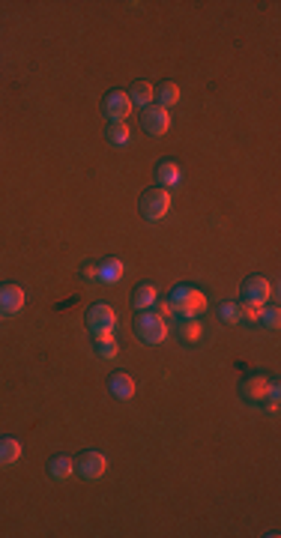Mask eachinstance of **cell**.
Wrapping results in <instances>:
<instances>
[{
	"label": "cell",
	"instance_id": "obj_10",
	"mask_svg": "<svg viewBox=\"0 0 281 538\" xmlns=\"http://www.w3.org/2000/svg\"><path fill=\"white\" fill-rule=\"evenodd\" d=\"M24 308V291L18 284H0V314H18Z\"/></svg>",
	"mask_w": 281,
	"mask_h": 538
},
{
	"label": "cell",
	"instance_id": "obj_14",
	"mask_svg": "<svg viewBox=\"0 0 281 538\" xmlns=\"http://www.w3.org/2000/svg\"><path fill=\"white\" fill-rule=\"evenodd\" d=\"M156 183L162 188H170L179 183V165L170 162V158H162V162L156 165Z\"/></svg>",
	"mask_w": 281,
	"mask_h": 538
},
{
	"label": "cell",
	"instance_id": "obj_13",
	"mask_svg": "<svg viewBox=\"0 0 281 538\" xmlns=\"http://www.w3.org/2000/svg\"><path fill=\"white\" fill-rule=\"evenodd\" d=\"M72 473H75V461L69 455H54L48 461V478H54V482H66Z\"/></svg>",
	"mask_w": 281,
	"mask_h": 538
},
{
	"label": "cell",
	"instance_id": "obj_3",
	"mask_svg": "<svg viewBox=\"0 0 281 538\" xmlns=\"http://www.w3.org/2000/svg\"><path fill=\"white\" fill-rule=\"evenodd\" d=\"M239 395H243L248 404H266V401H278V386H275V380H269L266 374H252L243 380V386H239Z\"/></svg>",
	"mask_w": 281,
	"mask_h": 538
},
{
	"label": "cell",
	"instance_id": "obj_11",
	"mask_svg": "<svg viewBox=\"0 0 281 538\" xmlns=\"http://www.w3.org/2000/svg\"><path fill=\"white\" fill-rule=\"evenodd\" d=\"M108 389H111V395L120 398V401H129L135 395V380L126 371H114L111 380H108Z\"/></svg>",
	"mask_w": 281,
	"mask_h": 538
},
{
	"label": "cell",
	"instance_id": "obj_1",
	"mask_svg": "<svg viewBox=\"0 0 281 538\" xmlns=\"http://www.w3.org/2000/svg\"><path fill=\"white\" fill-rule=\"evenodd\" d=\"M132 332L138 335V341H144V344H162L165 335H168V323H165V317L156 314V311H138Z\"/></svg>",
	"mask_w": 281,
	"mask_h": 538
},
{
	"label": "cell",
	"instance_id": "obj_22",
	"mask_svg": "<svg viewBox=\"0 0 281 538\" xmlns=\"http://www.w3.org/2000/svg\"><path fill=\"white\" fill-rule=\"evenodd\" d=\"M218 314H222L225 323H239L243 320V314H239V302H225L218 305Z\"/></svg>",
	"mask_w": 281,
	"mask_h": 538
},
{
	"label": "cell",
	"instance_id": "obj_15",
	"mask_svg": "<svg viewBox=\"0 0 281 538\" xmlns=\"http://www.w3.org/2000/svg\"><path fill=\"white\" fill-rule=\"evenodd\" d=\"M18 457H22V443L13 440V437H0V470L13 466Z\"/></svg>",
	"mask_w": 281,
	"mask_h": 538
},
{
	"label": "cell",
	"instance_id": "obj_4",
	"mask_svg": "<svg viewBox=\"0 0 281 538\" xmlns=\"http://www.w3.org/2000/svg\"><path fill=\"white\" fill-rule=\"evenodd\" d=\"M168 302L174 305V311H177V314H188V317H198V314L207 308L204 293H200L198 287H192V284H177Z\"/></svg>",
	"mask_w": 281,
	"mask_h": 538
},
{
	"label": "cell",
	"instance_id": "obj_21",
	"mask_svg": "<svg viewBox=\"0 0 281 538\" xmlns=\"http://www.w3.org/2000/svg\"><path fill=\"white\" fill-rule=\"evenodd\" d=\"M93 347H96V356H102V359H114L117 356V341L111 335L93 338Z\"/></svg>",
	"mask_w": 281,
	"mask_h": 538
},
{
	"label": "cell",
	"instance_id": "obj_24",
	"mask_svg": "<svg viewBox=\"0 0 281 538\" xmlns=\"http://www.w3.org/2000/svg\"><path fill=\"white\" fill-rule=\"evenodd\" d=\"M81 275L87 278V282H99V263H87Z\"/></svg>",
	"mask_w": 281,
	"mask_h": 538
},
{
	"label": "cell",
	"instance_id": "obj_17",
	"mask_svg": "<svg viewBox=\"0 0 281 538\" xmlns=\"http://www.w3.org/2000/svg\"><path fill=\"white\" fill-rule=\"evenodd\" d=\"M129 99H132V105H140V108L153 105V87H150L147 81H138V84H132V90H129Z\"/></svg>",
	"mask_w": 281,
	"mask_h": 538
},
{
	"label": "cell",
	"instance_id": "obj_8",
	"mask_svg": "<svg viewBox=\"0 0 281 538\" xmlns=\"http://www.w3.org/2000/svg\"><path fill=\"white\" fill-rule=\"evenodd\" d=\"M140 123H144V132L159 138L170 129V111L162 105H147V108H140Z\"/></svg>",
	"mask_w": 281,
	"mask_h": 538
},
{
	"label": "cell",
	"instance_id": "obj_2",
	"mask_svg": "<svg viewBox=\"0 0 281 538\" xmlns=\"http://www.w3.org/2000/svg\"><path fill=\"white\" fill-rule=\"evenodd\" d=\"M170 204H174V197H170V188L156 186V188H147V192L140 195L138 209H140V215H144L147 222H159V218H165L170 213Z\"/></svg>",
	"mask_w": 281,
	"mask_h": 538
},
{
	"label": "cell",
	"instance_id": "obj_16",
	"mask_svg": "<svg viewBox=\"0 0 281 538\" xmlns=\"http://www.w3.org/2000/svg\"><path fill=\"white\" fill-rule=\"evenodd\" d=\"M156 287L153 284H138L135 287V293H132V305H135V311H147L150 305L156 302Z\"/></svg>",
	"mask_w": 281,
	"mask_h": 538
},
{
	"label": "cell",
	"instance_id": "obj_9",
	"mask_svg": "<svg viewBox=\"0 0 281 538\" xmlns=\"http://www.w3.org/2000/svg\"><path fill=\"white\" fill-rule=\"evenodd\" d=\"M239 293H243V302H248V305H266V299L273 296V284H269V278H264V275H248Z\"/></svg>",
	"mask_w": 281,
	"mask_h": 538
},
{
	"label": "cell",
	"instance_id": "obj_20",
	"mask_svg": "<svg viewBox=\"0 0 281 538\" xmlns=\"http://www.w3.org/2000/svg\"><path fill=\"white\" fill-rule=\"evenodd\" d=\"M105 135H108V144H114V147H126L129 144V129L123 123H108Z\"/></svg>",
	"mask_w": 281,
	"mask_h": 538
},
{
	"label": "cell",
	"instance_id": "obj_12",
	"mask_svg": "<svg viewBox=\"0 0 281 538\" xmlns=\"http://www.w3.org/2000/svg\"><path fill=\"white\" fill-rule=\"evenodd\" d=\"M174 323H177V335H179V341L192 344V341H198V338H200V323H198V317L174 314Z\"/></svg>",
	"mask_w": 281,
	"mask_h": 538
},
{
	"label": "cell",
	"instance_id": "obj_6",
	"mask_svg": "<svg viewBox=\"0 0 281 538\" xmlns=\"http://www.w3.org/2000/svg\"><path fill=\"white\" fill-rule=\"evenodd\" d=\"M114 311H111V305H105V302H96V305H90L87 308V329L93 332V338H102V335H111L114 332Z\"/></svg>",
	"mask_w": 281,
	"mask_h": 538
},
{
	"label": "cell",
	"instance_id": "obj_5",
	"mask_svg": "<svg viewBox=\"0 0 281 538\" xmlns=\"http://www.w3.org/2000/svg\"><path fill=\"white\" fill-rule=\"evenodd\" d=\"M75 473L84 478V482H96V478H102L105 470H108V461L102 452H96V448H87V452L75 455Z\"/></svg>",
	"mask_w": 281,
	"mask_h": 538
},
{
	"label": "cell",
	"instance_id": "obj_19",
	"mask_svg": "<svg viewBox=\"0 0 281 538\" xmlns=\"http://www.w3.org/2000/svg\"><path fill=\"white\" fill-rule=\"evenodd\" d=\"M179 102V87L174 81H165L162 87H159V105L162 108H174Z\"/></svg>",
	"mask_w": 281,
	"mask_h": 538
},
{
	"label": "cell",
	"instance_id": "obj_23",
	"mask_svg": "<svg viewBox=\"0 0 281 538\" xmlns=\"http://www.w3.org/2000/svg\"><path fill=\"white\" fill-rule=\"evenodd\" d=\"M257 323L266 326V329H275L278 326V308H260V311H257Z\"/></svg>",
	"mask_w": 281,
	"mask_h": 538
},
{
	"label": "cell",
	"instance_id": "obj_18",
	"mask_svg": "<svg viewBox=\"0 0 281 538\" xmlns=\"http://www.w3.org/2000/svg\"><path fill=\"white\" fill-rule=\"evenodd\" d=\"M120 275H123V261L108 257V261L99 263V278H102V282H117Z\"/></svg>",
	"mask_w": 281,
	"mask_h": 538
},
{
	"label": "cell",
	"instance_id": "obj_7",
	"mask_svg": "<svg viewBox=\"0 0 281 538\" xmlns=\"http://www.w3.org/2000/svg\"><path fill=\"white\" fill-rule=\"evenodd\" d=\"M102 111L108 117V123H126L129 111H132V99H129L126 90H111L102 102Z\"/></svg>",
	"mask_w": 281,
	"mask_h": 538
}]
</instances>
